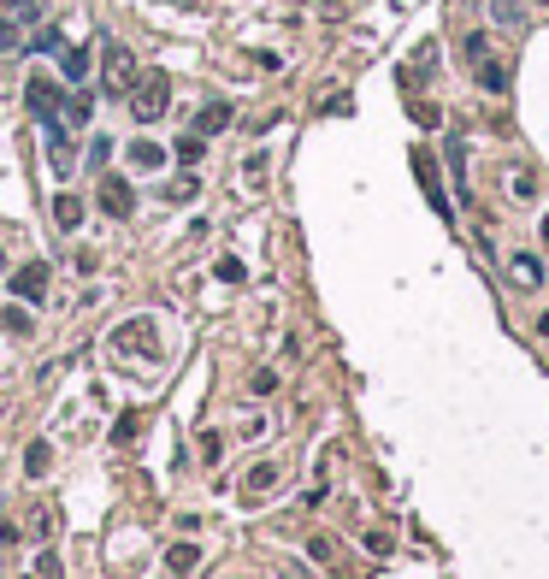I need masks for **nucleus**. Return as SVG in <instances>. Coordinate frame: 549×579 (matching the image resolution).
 <instances>
[{
	"label": "nucleus",
	"mask_w": 549,
	"mask_h": 579,
	"mask_svg": "<svg viewBox=\"0 0 549 579\" xmlns=\"http://www.w3.org/2000/svg\"><path fill=\"white\" fill-rule=\"evenodd\" d=\"M166 107H172V77H166V71H142L136 89H130V113H136V125L166 119Z\"/></svg>",
	"instance_id": "obj_1"
},
{
	"label": "nucleus",
	"mask_w": 549,
	"mask_h": 579,
	"mask_svg": "<svg viewBox=\"0 0 549 579\" xmlns=\"http://www.w3.org/2000/svg\"><path fill=\"white\" fill-rule=\"evenodd\" d=\"M461 60H467V71H473V77L485 83L490 95H502V89H508V65L490 54L485 36H467V42H461Z\"/></svg>",
	"instance_id": "obj_2"
},
{
	"label": "nucleus",
	"mask_w": 549,
	"mask_h": 579,
	"mask_svg": "<svg viewBox=\"0 0 549 579\" xmlns=\"http://www.w3.org/2000/svg\"><path fill=\"white\" fill-rule=\"evenodd\" d=\"M136 77H142V71H136V54H130V48H119V42H107V60H101V89H107V95H130V89H136Z\"/></svg>",
	"instance_id": "obj_3"
},
{
	"label": "nucleus",
	"mask_w": 549,
	"mask_h": 579,
	"mask_svg": "<svg viewBox=\"0 0 549 579\" xmlns=\"http://www.w3.org/2000/svg\"><path fill=\"white\" fill-rule=\"evenodd\" d=\"M113 349H119V355H142V361H160V337H154L148 320L119 325V331H113Z\"/></svg>",
	"instance_id": "obj_4"
},
{
	"label": "nucleus",
	"mask_w": 549,
	"mask_h": 579,
	"mask_svg": "<svg viewBox=\"0 0 549 579\" xmlns=\"http://www.w3.org/2000/svg\"><path fill=\"white\" fill-rule=\"evenodd\" d=\"M24 101H30V113H36V119H60L65 89L54 83V77H30V83H24Z\"/></svg>",
	"instance_id": "obj_5"
},
{
	"label": "nucleus",
	"mask_w": 549,
	"mask_h": 579,
	"mask_svg": "<svg viewBox=\"0 0 549 579\" xmlns=\"http://www.w3.org/2000/svg\"><path fill=\"white\" fill-rule=\"evenodd\" d=\"M12 296H18V302H48V266H42V260L18 266V272H12Z\"/></svg>",
	"instance_id": "obj_6"
},
{
	"label": "nucleus",
	"mask_w": 549,
	"mask_h": 579,
	"mask_svg": "<svg viewBox=\"0 0 549 579\" xmlns=\"http://www.w3.org/2000/svg\"><path fill=\"white\" fill-rule=\"evenodd\" d=\"M101 213H107V219H130V213H136V190H130L124 178H113V172L101 178Z\"/></svg>",
	"instance_id": "obj_7"
},
{
	"label": "nucleus",
	"mask_w": 549,
	"mask_h": 579,
	"mask_svg": "<svg viewBox=\"0 0 549 579\" xmlns=\"http://www.w3.org/2000/svg\"><path fill=\"white\" fill-rule=\"evenodd\" d=\"M42 125H48V154H54V172H71V130L60 125V119H42Z\"/></svg>",
	"instance_id": "obj_8"
},
{
	"label": "nucleus",
	"mask_w": 549,
	"mask_h": 579,
	"mask_svg": "<svg viewBox=\"0 0 549 579\" xmlns=\"http://www.w3.org/2000/svg\"><path fill=\"white\" fill-rule=\"evenodd\" d=\"M508 278H514L520 290H538V284H544V260H538V255H514V260H508Z\"/></svg>",
	"instance_id": "obj_9"
},
{
	"label": "nucleus",
	"mask_w": 549,
	"mask_h": 579,
	"mask_svg": "<svg viewBox=\"0 0 549 579\" xmlns=\"http://www.w3.org/2000/svg\"><path fill=\"white\" fill-rule=\"evenodd\" d=\"M414 172H420V184H426V195H431V207L449 219V195H443V184H437V166H431L426 154H414Z\"/></svg>",
	"instance_id": "obj_10"
},
{
	"label": "nucleus",
	"mask_w": 549,
	"mask_h": 579,
	"mask_svg": "<svg viewBox=\"0 0 549 579\" xmlns=\"http://www.w3.org/2000/svg\"><path fill=\"white\" fill-rule=\"evenodd\" d=\"M225 125H231V101H207L201 119H195V136H219Z\"/></svg>",
	"instance_id": "obj_11"
},
{
	"label": "nucleus",
	"mask_w": 549,
	"mask_h": 579,
	"mask_svg": "<svg viewBox=\"0 0 549 579\" xmlns=\"http://www.w3.org/2000/svg\"><path fill=\"white\" fill-rule=\"evenodd\" d=\"M130 166H136V172H160V166H166V148H154V142H130Z\"/></svg>",
	"instance_id": "obj_12"
},
{
	"label": "nucleus",
	"mask_w": 549,
	"mask_h": 579,
	"mask_svg": "<svg viewBox=\"0 0 549 579\" xmlns=\"http://www.w3.org/2000/svg\"><path fill=\"white\" fill-rule=\"evenodd\" d=\"M248 491H254V497H266V491H272V485H278V461H254V467H248V479H243Z\"/></svg>",
	"instance_id": "obj_13"
},
{
	"label": "nucleus",
	"mask_w": 549,
	"mask_h": 579,
	"mask_svg": "<svg viewBox=\"0 0 549 579\" xmlns=\"http://www.w3.org/2000/svg\"><path fill=\"white\" fill-rule=\"evenodd\" d=\"M54 219H60V231H77L83 225V201L77 195H54Z\"/></svg>",
	"instance_id": "obj_14"
},
{
	"label": "nucleus",
	"mask_w": 549,
	"mask_h": 579,
	"mask_svg": "<svg viewBox=\"0 0 549 579\" xmlns=\"http://www.w3.org/2000/svg\"><path fill=\"white\" fill-rule=\"evenodd\" d=\"M0 320H6V331H12V337H36V320H30V308H24V302H12Z\"/></svg>",
	"instance_id": "obj_15"
},
{
	"label": "nucleus",
	"mask_w": 549,
	"mask_h": 579,
	"mask_svg": "<svg viewBox=\"0 0 549 579\" xmlns=\"http://www.w3.org/2000/svg\"><path fill=\"white\" fill-rule=\"evenodd\" d=\"M449 172H455V190L467 195V148H461V136H449Z\"/></svg>",
	"instance_id": "obj_16"
},
{
	"label": "nucleus",
	"mask_w": 549,
	"mask_h": 579,
	"mask_svg": "<svg viewBox=\"0 0 549 579\" xmlns=\"http://www.w3.org/2000/svg\"><path fill=\"white\" fill-rule=\"evenodd\" d=\"M172 154H178L183 166H195V160L207 154V136H178V142H172Z\"/></svg>",
	"instance_id": "obj_17"
},
{
	"label": "nucleus",
	"mask_w": 549,
	"mask_h": 579,
	"mask_svg": "<svg viewBox=\"0 0 549 579\" xmlns=\"http://www.w3.org/2000/svg\"><path fill=\"white\" fill-rule=\"evenodd\" d=\"M48 461H54L48 444H30V450H24V473H30V479H42V473H48Z\"/></svg>",
	"instance_id": "obj_18"
},
{
	"label": "nucleus",
	"mask_w": 549,
	"mask_h": 579,
	"mask_svg": "<svg viewBox=\"0 0 549 579\" xmlns=\"http://www.w3.org/2000/svg\"><path fill=\"white\" fill-rule=\"evenodd\" d=\"M166 562H172V574H189V568L201 562V550H195V544H172V550H166Z\"/></svg>",
	"instance_id": "obj_19"
},
{
	"label": "nucleus",
	"mask_w": 549,
	"mask_h": 579,
	"mask_svg": "<svg viewBox=\"0 0 549 579\" xmlns=\"http://www.w3.org/2000/svg\"><path fill=\"white\" fill-rule=\"evenodd\" d=\"M508 190L520 195V201H532V195H538V178H532V172H514V178H508Z\"/></svg>",
	"instance_id": "obj_20"
},
{
	"label": "nucleus",
	"mask_w": 549,
	"mask_h": 579,
	"mask_svg": "<svg viewBox=\"0 0 549 579\" xmlns=\"http://www.w3.org/2000/svg\"><path fill=\"white\" fill-rule=\"evenodd\" d=\"M219 278H225V284H243V278H248V272H243V260H237V255H225V260H219Z\"/></svg>",
	"instance_id": "obj_21"
},
{
	"label": "nucleus",
	"mask_w": 549,
	"mask_h": 579,
	"mask_svg": "<svg viewBox=\"0 0 549 579\" xmlns=\"http://www.w3.org/2000/svg\"><path fill=\"white\" fill-rule=\"evenodd\" d=\"M89 71V54L83 48H65V77H83Z\"/></svg>",
	"instance_id": "obj_22"
},
{
	"label": "nucleus",
	"mask_w": 549,
	"mask_h": 579,
	"mask_svg": "<svg viewBox=\"0 0 549 579\" xmlns=\"http://www.w3.org/2000/svg\"><path fill=\"white\" fill-rule=\"evenodd\" d=\"M60 113L71 119V125H83V119H89V101H83V95H71V101H65Z\"/></svg>",
	"instance_id": "obj_23"
},
{
	"label": "nucleus",
	"mask_w": 549,
	"mask_h": 579,
	"mask_svg": "<svg viewBox=\"0 0 549 579\" xmlns=\"http://www.w3.org/2000/svg\"><path fill=\"white\" fill-rule=\"evenodd\" d=\"M496 24H508V30H514V24H520V6H514V0H496Z\"/></svg>",
	"instance_id": "obj_24"
},
{
	"label": "nucleus",
	"mask_w": 549,
	"mask_h": 579,
	"mask_svg": "<svg viewBox=\"0 0 549 579\" xmlns=\"http://www.w3.org/2000/svg\"><path fill=\"white\" fill-rule=\"evenodd\" d=\"M0 6H6V12H12V18H36V12H42V6H36V0H0Z\"/></svg>",
	"instance_id": "obj_25"
},
{
	"label": "nucleus",
	"mask_w": 549,
	"mask_h": 579,
	"mask_svg": "<svg viewBox=\"0 0 549 579\" xmlns=\"http://www.w3.org/2000/svg\"><path fill=\"white\" fill-rule=\"evenodd\" d=\"M107 154H113V142H107V136H95V142H89V166H101Z\"/></svg>",
	"instance_id": "obj_26"
},
{
	"label": "nucleus",
	"mask_w": 549,
	"mask_h": 579,
	"mask_svg": "<svg viewBox=\"0 0 549 579\" xmlns=\"http://www.w3.org/2000/svg\"><path fill=\"white\" fill-rule=\"evenodd\" d=\"M219 450H225V438H219V432H207V438H201V455H207V461H219Z\"/></svg>",
	"instance_id": "obj_27"
},
{
	"label": "nucleus",
	"mask_w": 549,
	"mask_h": 579,
	"mask_svg": "<svg viewBox=\"0 0 549 579\" xmlns=\"http://www.w3.org/2000/svg\"><path fill=\"white\" fill-rule=\"evenodd\" d=\"M538 337H549V314H538Z\"/></svg>",
	"instance_id": "obj_28"
},
{
	"label": "nucleus",
	"mask_w": 549,
	"mask_h": 579,
	"mask_svg": "<svg viewBox=\"0 0 549 579\" xmlns=\"http://www.w3.org/2000/svg\"><path fill=\"white\" fill-rule=\"evenodd\" d=\"M544 249H549V213H544Z\"/></svg>",
	"instance_id": "obj_29"
},
{
	"label": "nucleus",
	"mask_w": 549,
	"mask_h": 579,
	"mask_svg": "<svg viewBox=\"0 0 549 579\" xmlns=\"http://www.w3.org/2000/svg\"><path fill=\"white\" fill-rule=\"evenodd\" d=\"M538 6H549V0H538Z\"/></svg>",
	"instance_id": "obj_30"
}]
</instances>
